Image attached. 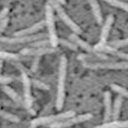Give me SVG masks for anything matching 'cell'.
Returning <instances> with one entry per match:
<instances>
[{"instance_id":"cell-1","label":"cell","mask_w":128,"mask_h":128,"mask_svg":"<svg viewBox=\"0 0 128 128\" xmlns=\"http://www.w3.org/2000/svg\"><path fill=\"white\" fill-rule=\"evenodd\" d=\"M66 66L68 61L64 56L60 58L59 64V77H58V90H57L56 108L57 110H61L64 106V96H66Z\"/></svg>"},{"instance_id":"cell-2","label":"cell","mask_w":128,"mask_h":128,"mask_svg":"<svg viewBox=\"0 0 128 128\" xmlns=\"http://www.w3.org/2000/svg\"><path fill=\"white\" fill-rule=\"evenodd\" d=\"M47 1H48V5H50V7L52 8H54V10H56L57 14L60 17L61 20L64 22V24L68 25L76 35H78V34L82 33V29L80 28V26L77 24H75L74 22L71 20V18L66 14V12L64 11V10L62 7V5L59 2H57L56 0H47Z\"/></svg>"},{"instance_id":"cell-3","label":"cell","mask_w":128,"mask_h":128,"mask_svg":"<svg viewBox=\"0 0 128 128\" xmlns=\"http://www.w3.org/2000/svg\"><path fill=\"white\" fill-rule=\"evenodd\" d=\"M45 24L48 27V32H49V41L50 43L52 48H56L58 45V36H57L56 28H55V22H54V11L52 8L50 7V5L47 4L45 6Z\"/></svg>"},{"instance_id":"cell-4","label":"cell","mask_w":128,"mask_h":128,"mask_svg":"<svg viewBox=\"0 0 128 128\" xmlns=\"http://www.w3.org/2000/svg\"><path fill=\"white\" fill-rule=\"evenodd\" d=\"M75 115L74 111H66V112H62V113L56 114V115H50V116H46V117H40L38 118V119H35L33 120L32 122H31V125L32 126H39V125H47V124H55V122H58L64 121L66 119H68V118L72 117Z\"/></svg>"},{"instance_id":"cell-5","label":"cell","mask_w":128,"mask_h":128,"mask_svg":"<svg viewBox=\"0 0 128 128\" xmlns=\"http://www.w3.org/2000/svg\"><path fill=\"white\" fill-rule=\"evenodd\" d=\"M82 66L89 69H126L128 68V63L124 62H96V63H89L82 62Z\"/></svg>"},{"instance_id":"cell-6","label":"cell","mask_w":128,"mask_h":128,"mask_svg":"<svg viewBox=\"0 0 128 128\" xmlns=\"http://www.w3.org/2000/svg\"><path fill=\"white\" fill-rule=\"evenodd\" d=\"M92 118V115L91 113H85V114H82V115H78L76 117L72 116V117L66 119L64 121H61V122H55V124H50V127L66 128V127H69V126H72V125L78 124H82V122L89 121Z\"/></svg>"},{"instance_id":"cell-7","label":"cell","mask_w":128,"mask_h":128,"mask_svg":"<svg viewBox=\"0 0 128 128\" xmlns=\"http://www.w3.org/2000/svg\"><path fill=\"white\" fill-rule=\"evenodd\" d=\"M22 80L24 87V104L26 108L30 113L35 114L33 110V96L31 94V80L29 78L28 75L24 71H22Z\"/></svg>"},{"instance_id":"cell-8","label":"cell","mask_w":128,"mask_h":128,"mask_svg":"<svg viewBox=\"0 0 128 128\" xmlns=\"http://www.w3.org/2000/svg\"><path fill=\"white\" fill-rule=\"evenodd\" d=\"M46 34H38V35H29V36H12V38H5L2 36L0 41L8 44H24V43H33L39 40L40 38H46Z\"/></svg>"},{"instance_id":"cell-9","label":"cell","mask_w":128,"mask_h":128,"mask_svg":"<svg viewBox=\"0 0 128 128\" xmlns=\"http://www.w3.org/2000/svg\"><path fill=\"white\" fill-rule=\"evenodd\" d=\"M55 52L54 48L47 47V48H25L21 50L20 54L24 56H35L40 57L45 54H54Z\"/></svg>"},{"instance_id":"cell-10","label":"cell","mask_w":128,"mask_h":128,"mask_svg":"<svg viewBox=\"0 0 128 128\" xmlns=\"http://www.w3.org/2000/svg\"><path fill=\"white\" fill-rule=\"evenodd\" d=\"M94 50H96V52H106V54H110L111 55H114V56H118L121 57V58H124V60H127L128 59V55L126 54H124V52H121L118 50L114 49L112 47L108 46L107 43L106 44H101V43H97L96 45L94 46Z\"/></svg>"},{"instance_id":"cell-11","label":"cell","mask_w":128,"mask_h":128,"mask_svg":"<svg viewBox=\"0 0 128 128\" xmlns=\"http://www.w3.org/2000/svg\"><path fill=\"white\" fill-rule=\"evenodd\" d=\"M114 22V17L112 14H110L106 19V22L104 24L103 27H102V31H101V36H100V41L99 43L101 44H106L107 43L108 36L110 35V28L112 26V24Z\"/></svg>"},{"instance_id":"cell-12","label":"cell","mask_w":128,"mask_h":128,"mask_svg":"<svg viewBox=\"0 0 128 128\" xmlns=\"http://www.w3.org/2000/svg\"><path fill=\"white\" fill-rule=\"evenodd\" d=\"M46 25L45 21H41L36 22L35 24H33L32 26H30L28 28L22 29L19 30L16 33H14V36H29V35H34L36 32H38V30L42 29L44 26Z\"/></svg>"},{"instance_id":"cell-13","label":"cell","mask_w":128,"mask_h":128,"mask_svg":"<svg viewBox=\"0 0 128 128\" xmlns=\"http://www.w3.org/2000/svg\"><path fill=\"white\" fill-rule=\"evenodd\" d=\"M104 106H105V121H110L111 119L112 106H111V94L110 92H104Z\"/></svg>"},{"instance_id":"cell-14","label":"cell","mask_w":128,"mask_h":128,"mask_svg":"<svg viewBox=\"0 0 128 128\" xmlns=\"http://www.w3.org/2000/svg\"><path fill=\"white\" fill-rule=\"evenodd\" d=\"M70 39L73 41L74 44L77 45V47L80 46L82 49H83V50H86V52H88L89 54H94V52H96V50H94V47H92L90 44L85 42L84 40L80 39L76 34H71V35H70Z\"/></svg>"},{"instance_id":"cell-15","label":"cell","mask_w":128,"mask_h":128,"mask_svg":"<svg viewBox=\"0 0 128 128\" xmlns=\"http://www.w3.org/2000/svg\"><path fill=\"white\" fill-rule=\"evenodd\" d=\"M90 6L92 8V14L96 18V21L98 24H103V16H102V12H101V8H100V5L98 4L97 0H88Z\"/></svg>"},{"instance_id":"cell-16","label":"cell","mask_w":128,"mask_h":128,"mask_svg":"<svg viewBox=\"0 0 128 128\" xmlns=\"http://www.w3.org/2000/svg\"><path fill=\"white\" fill-rule=\"evenodd\" d=\"M122 102H124V99H122V96L117 97L115 102H114L113 110H112V113H111V118H113L114 121H117L118 118L120 117V112H121L122 110Z\"/></svg>"},{"instance_id":"cell-17","label":"cell","mask_w":128,"mask_h":128,"mask_svg":"<svg viewBox=\"0 0 128 128\" xmlns=\"http://www.w3.org/2000/svg\"><path fill=\"white\" fill-rule=\"evenodd\" d=\"M127 125L128 122L126 121H113L96 126L94 128H127Z\"/></svg>"},{"instance_id":"cell-18","label":"cell","mask_w":128,"mask_h":128,"mask_svg":"<svg viewBox=\"0 0 128 128\" xmlns=\"http://www.w3.org/2000/svg\"><path fill=\"white\" fill-rule=\"evenodd\" d=\"M3 91L6 92L8 96H10L13 101H15L16 103H18V104L24 103V101H22V99L21 98V96H19L18 94L15 92L12 88H10L8 85H4L3 86Z\"/></svg>"},{"instance_id":"cell-19","label":"cell","mask_w":128,"mask_h":128,"mask_svg":"<svg viewBox=\"0 0 128 128\" xmlns=\"http://www.w3.org/2000/svg\"><path fill=\"white\" fill-rule=\"evenodd\" d=\"M108 46L112 47L114 49H119V48H124V47L127 46L128 44V39H116V40H112V41H110L108 43H107Z\"/></svg>"},{"instance_id":"cell-20","label":"cell","mask_w":128,"mask_h":128,"mask_svg":"<svg viewBox=\"0 0 128 128\" xmlns=\"http://www.w3.org/2000/svg\"><path fill=\"white\" fill-rule=\"evenodd\" d=\"M104 1H106L107 3H108L110 5L113 6V7L122 8V10H124V11L128 10V5L127 4L124 3V2H122V1H120V0H104Z\"/></svg>"},{"instance_id":"cell-21","label":"cell","mask_w":128,"mask_h":128,"mask_svg":"<svg viewBox=\"0 0 128 128\" xmlns=\"http://www.w3.org/2000/svg\"><path fill=\"white\" fill-rule=\"evenodd\" d=\"M0 117L4 118L6 120H8L10 122H20L18 117H16L15 115L10 113V112L4 111V110H0Z\"/></svg>"},{"instance_id":"cell-22","label":"cell","mask_w":128,"mask_h":128,"mask_svg":"<svg viewBox=\"0 0 128 128\" xmlns=\"http://www.w3.org/2000/svg\"><path fill=\"white\" fill-rule=\"evenodd\" d=\"M110 88H111L112 91L119 94L120 96H122V97H127V96H128L127 91H126V89H124V88H122V87L117 85V84H110Z\"/></svg>"},{"instance_id":"cell-23","label":"cell","mask_w":128,"mask_h":128,"mask_svg":"<svg viewBox=\"0 0 128 128\" xmlns=\"http://www.w3.org/2000/svg\"><path fill=\"white\" fill-rule=\"evenodd\" d=\"M50 46L49 39H42V40H36L35 42L31 43V48H47Z\"/></svg>"},{"instance_id":"cell-24","label":"cell","mask_w":128,"mask_h":128,"mask_svg":"<svg viewBox=\"0 0 128 128\" xmlns=\"http://www.w3.org/2000/svg\"><path fill=\"white\" fill-rule=\"evenodd\" d=\"M58 44H61L62 46L66 47V48H68L69 50H77L78 49V47L76 44H74L73 42H70V41H68V40H66V39H58Z\"/></svg>"},{"instance_id":"cell-25","label":"cell","mask_w":128,"mask_h":128,"mask_svg":"<svg viewBox=\"0 0 128 128\" xmlns=\"http://www.w3.org/2000/svg\"><path fill=\"white\" fill-rule=\"evenodd\" d=\"M3 59H7V60H18V59H20V57L17 54L7 52H0V60H3Z\"/></svg>"},{"instance_id":"cell-26","label":"cell","mask_w":128,"mask_h":128,"mask_svg":"<svg viewBox=\"0 0 128 128\" xmlns=\"http://www.w3.org/2000/svg\"><path fill=\"white\" fill-rule=\"evenodd\" d=\"M31 84H33L35 87L38 88V89H41V90H49L50 89V87L47 85L46 83L40 82V80H31Z\"/></svg>"},{"instance_id":"cell-27","label":"cell","mask_w":128,"mask_h":128,"mask_svg":"<svg viewBox=\"0 0 128 128\" xmlns=\"http://www.w3.org/2000/svg\"><path fill=\"white\" fill-rule=\"evenodd\" d=\"M39 59H40V57H35V59H34L32 63V66H31V71L32 72H36L38 70L39 64Z\"/></svg>"},{"instance_id":"cell-28","label":"cell","mask_w":128,"mask_h":128,"mask_svg":"<svg viewBox=\"0 0 128 128\" xmlns=\"http://www.w3.org/2000/svg\"><path fill=\"white\" fill-rule=\"evenodd\" d=\"M12 82V78L10 77H7V76H2L0 75V83L2 84H8V83H10Z\"/></svg>"},{"instance_id":"cell-29","label":"cell","mask_w":128,"mask_h":128,"mask_svg":"<svg viewBox=\"0 0 128 128\" xmlns=\"http://www.w3.org/2000/svg\"><path fill=\"white\" fill-rule=\"evenodd\" d=\"M8 21H10V20H8V17H6V18H4L3 20L0 21V32H3L4 29L7 27Z\"/></svg>"},{"instance_id":"cell-30","label":"cell","mask_w":128,"mask_h":128,"mask_svg":"<svg viewBox=\"0 0 128 128\" xmlns=\"http://www.w3.org/2000/svg\"><path fill=\"white\" fill-rule=\"evenodd\" d=\"M8 11H10V10L8 8H4L2 10L0 11V21L1 20H3L4 18H6L7 17L8 13Z\"/></svg>"},{"instance_id":"cell-31","label":"cell","mask_w":128,"mask_h":128,"mask_svg":"<svg viewBox=\"0 0 128 128\" xmlns=\"http://www.w3.org/2000/svg\"><path fill=\"white\" fill-rule=\"evenodd\" d=\"M57 2H59L61 5H64L66 4V0H56Z\"/></svg>"},{"instance_id":"cell-32","label":"cell","mask_w":128,"mask_h":128,"mask_svg":"<svg viewBox=\"0 0 128 128\" xmlns=\"http://www.w3.org/2000/svg\"><path fill=\"white\" fill-rule=\"evenodd\" d=\"M2 66H3V61L0 60V74H1V70H2Z\"/></svg>"},{"instance_id":"cell-33","label":"cell","mask_w":128,"mask_h":128,"mask_svg":"<svg viewBox=\"0 0 128 128\" xmlns=\"http://www.w3.org/2000/svg\"><path fill=\"white\" fill-rule=\"evenodd\" d=\"M30 128H36L35 126H32V125H30Z\"/></svg>"}]
</instances>
